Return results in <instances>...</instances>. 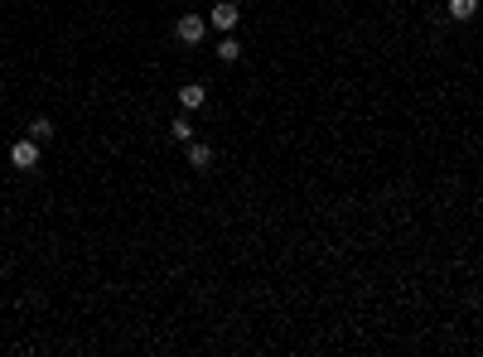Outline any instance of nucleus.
<instances>
[{
  "instance_id": "obj_7",
  "label": "nucleus",
  "mask_w": 483,
  "mask_h": 357,
  "mask_svg": "<svg viewBox=\"0 0 483 357\" xmlns=\"http://www.w3.org/2000/svg\"><path fill=\"white\" fill-rule=\"evenodd\" d=\"M189 165H193V169H208V165H213V150H208V145H193V140H189Z\"/></svg>"
},
{
  "instance_id": "obj_9",
  "label": "nucleus",
  "mask_w": 483,
  "mask_h": 357,
  "mask_svg": "<svg viewBox=\"0 0 483 357\" xmlns=\"http://www.w3.org/2000/svg\"><path fill=\"white\" fill-rule=\"evenodd\" d=\"M218 58H222V63H237V58H242V44H237V39H222V44H218Z\"/></svg>"
},
{
  "instance_id": "obj_6",
  "label": "nucleus",
  "mask_w": 483,
  "mask_h": 357,
  "mask_svg": "<svg viewBox=\"0 0 483 357\" xmlns=\"http://www.w3.org/2000/svg\"><path fill=\"white\" fill-rule=\"evenodd\" d=\"M479 15V0H450V19H474Z\"/></svg>"
},
{
  "instance_id": "obj_3",
  "label": "nucleus",
  "mask_w": 483,
  "mask_h": 357,
  "mask_svg": "<svg viewBox=\"0 0 483 357\" xmlns=\"http://www.w3.org/2000/svg\"><path fill=\"white\" fill-rule=\"evenodd\" d=\"M10 165H15V169H34V165H39V140H29V135L15 140V145H10Z\"/></svg>"
},
{
  "instance_id": "obj_8",
  "label": "nucleus",
  "mask_w": 483,
  "mask_h": 357,
  "mask_svg": "<svg viewBox=\"0 0 483 357\" xmlns=\"http://www.w3.org/2000/svg\"><path fill=\"white\" fill-rule=\"evenodd\" d=\"M170 135H174L179 145H189V140H193V126H189V116H179V121H170Z\"/></svg>"
},
{
  "instance_id": "obj_1",
  "label": "nucleus",
  "mask_w": 483,
  "mask_h": 357,
  "mask_svg": "<svg viewBox=\"0 0 483 357\" xmlns=\"http://www.w3.org/2000/svg\"><path fill=\"white\" fill-rule=\"evenodd\" d=\"M208 24H218V29H222V34H232V29H237V24H242V10H237V5H232V0H218V5H213V10H208Z\"/></svg>"
},
{
  "instance_id": "obj_5",
  "label": "nucleus",
  "mask_w": 483,
  "mask_h": 357,
  "mask_svg": "<svg viewBox=\"0 0 483 357\" xmlns=\"http://www.w3.org/2000/svg\"><path fill=\"white\" fill-rule=\"evenodd\" d=\"M29 140L49 145V140H54V121H49V116H34V121H29Z\"/></svg>"
},
{
  "instance_id": "obj_2",
  "label": "nucleus",
  "mask_w": 483,
  "mask_h": 357,
  "mask_svg": "<svg viewBox=\"0 0 483 357\" xmlns=\"http://www.w3.org/2000/svg\"><path fill=\"white\" fill-rule=\"evenodd\" d=\"M203 29H208V15H179V24H174L179 44H203Z\"/></svg>"
},
{
  "instance_id": "obj_4",
  "label": "nucleus",
  "mask_w": 483,
  "mask_h": 357,
  "mask_svg": "<svg viewBox=\"0 0 483 357\" xmlns=\"http://www.w3.org/2000/svg\"><path fill=\"white\" fill-rule=\"evenodd\" d=\"M203 101H208V92L198 88V83H184V88H179V106H184V111H198Z\"/></svg>"
}]
</instances>
